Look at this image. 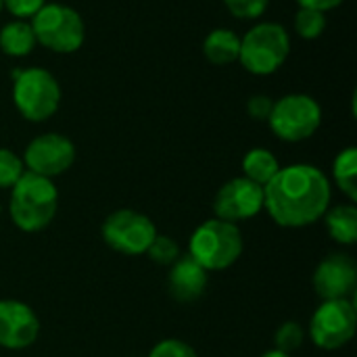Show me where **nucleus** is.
Returning <instances> with one entry per match:
<instances>
[{"mask_svg": "<svg viewBox=\"0 0 357 357\" xmlns=\"http://www.w3.org/2000/svg\"><path fill=\"white\" fill-rule=\"evenodd\" d=\"M268 123L280 140L301 142L318 132L322 123V109L307 94H287L274 102Z\"/></svg>", "mask_w": 357, "mask_h": 357, "instance_id": "nucleus-7", "label": "nucleus"}, {"mask_svg": "<svg viewBox=\"0 0 357 357\" xmlns=\"http://www.w3.org/2000/svg\"><path fill=\"white\" fill-rule=\"evenodd\" d=\"M301 8H314L320 13H326L331 8H337L339 4H343L345 0H297Z\"/></svg>", "mask_w": 357, "mask_h": 357, "instance_id": "nucleus-28", "label": "nucleus"}, {"mask_svg": "<svg viewBox=\"0 0 357 357\" xmlns=\"http://www.w3.org/2000/svg\"><path fill=\"white\" fill-rule=\"evenodd\" d=\"M280 169L276 155L268 149H251L243 159V174L251 182L266 186Z\"/></svg>", "mask_w": 357, "mask_h": 357, "instance_id": "nucleus-18", "label": "nucleus"}, {"mask_svg": "<svg viewBox=\"0 0 357 357\" xmlns=\"http://www.w3.org/2000/svg\"><path fill=\"white\" fill-rule=\"evenodd\" d=\"M357 328V310L354 299L322 301L310 320V339L324 351L345 347Z\"/></svg>", "mask_w": 357, "mask_h": 357, "instance_id": "nucleus-8", "label": "nucleus"}, {"mask_svg": "<svg viewBox=\"0 0 357 357\" xmlns=\"http://www.w3.org/2000/svg\"><path fill=\"white\" fill-rule=\"evenodd\" d=\"M2 4L17 19H27L33 17L46 4V0H2Z\"/></svg>", "mask_w": 357, "mask_h": 357, "instance_id": "nucleus-27", "label": "nucleus"}, {"mask_svg": "<svg viewBox=\"0 0 357 357\" xmlns=\"http://www.w3.org/2000/svg\"><path fill=\"white\" fill-rule=\"evenodd\" d=\"M236 19H257L266 13L270 0H224Z\"/></svg>", "mask_w": 357, "mask_h": 357, "instance_id": "nucleus-24", "label": "nucleus"}, {"mask_svg": "<svg viewBox=\"0 0 357 357\" xmlns=\"http://www.w3.org/2000/svg\"><path fill=\"white\" fill-rule=\"evenodd\" d=\"M13 102L27 121H46L61 105V86L46 69H19L15 71Z\"/></svg>", "mask_w": 357, "mask_h": 357, "instance_id": "nucleus-6", "label": "nucleus"}, {"mask_svg": "<svg viewBox=\"0 0 357 357\" xmlns=\"http://www.w3.org/2000/svg\"><path fill=\"white\" fill-rule=\"evenodd\" d=\"M33 29L27 21H10L0 29V50L8 56H27L36 46Z\"/></svg>", "mask_w": 357, "mask_h": 357, "instance_id": "nucleus-17", "label": "nucleus"}, {"mask_svg": "<svg viewBox=\"0 0 357 357\" xmlns=\"http://www.w3.org/2000/svg\"><path fill=\"white\" fill-rule=\"evenodd\" d=\"M149 357H197V351L180 339H163L151 349Z\"/></svg>", "mask_w": 357, "mask_h": 357, "instance_id": "nucleus-25", "label": "nucleus"}, {"mask_svg": "<svg viewBox=\"0 0 357 357\" xmlns=\"http://www.w3.org/2000/svg\"><path fill=\"white\" fill-rule=\"evenodd\" d=\"M272 109H274V100L266 94H255L247 102V113L255 121H268Z\"/></svg>", "mask_w": 357, "mask_h": 357, "instance_id": "nucleus-26", "label": "nucleus"}, {"mask_svg": "<svg viewBox=\"0 0 357 357\" xmlns=\"http://www.w3.org/2000/svg\"><path fill=\"white\" fill-rule=\"evenodd\" d=\"M333 176L343 195L354 203L357 201V149L347 146L341 151L333 163Z\"/></svg>", "mask_w": 357, "mask_h": 357, "instance_id": "nucleus-19", "label": "nucleus"}, {"mask_svg": "<svg viewBox=\"0 0 357 357\" xmlns=\"http://www.w3.org/2000/svg\"><path fill=\"white\" fill-rule=\"evenodd\" d=\"M303 341H305V328L299 322H293V320L282 322L274 333V345H276L274 349H278L282 354H289V356L293 351H297L303 345Z\"/></svg>", "mask_w": 357, "mask_h": 357, "instance_id": "nucleus-20", "label": "nucleus"}, {"mask_svg": "<svg viewBox=\"0 0 357 357\" xmlns=\"http://www.w3.org/2000/svg\"><path fill=\"white\" fill-rule=\"evenodd\" d=\"M314 291L322 301L351 299L357 287V266L347 253H333L324 257L312 278Z\"/></svg>", "mask_w": 357, "mask_h": 357, "instance_id": "nucleus-13", "label": "nucleus"}, {"mask_svg": "<svg viewBox=\"0 0 357 357\" xmlns=\"http://www.w3.org/2000/svg\"><path fill=\"white\" fill-rule=\"evenodd\" d=\"M29 25L33 29L36 42L59 54H71L79 50L86 40L84 19L75 8L65 4H44L31 17Z\"/></svg>", "mask_w": 357, "mask_h": 357, "instance_id": "nucleus-4", "label": "nucleus"}, {"mask_svg": "<svg viewBox=\"0 0 357 357\" xmlns=\"http://www.w3.org/2000/svg\"><path fill=\"white\" fill-rule=\"evenodd\" d=\"M146 255H149V259L151 261H155V264H159V266H172L182 253H180V247H178V243L172 238V236H165V234H157L155 238H153V243L149 245V249H146Z\"/></svg>", "mask_w": 357, "mask_h": 357, "instance_id": "nucleus-22", "label": "nucleus"}, {"mask_svg": "<svg viewBox=\"0 0 357 357\" xmlns=\"http://www.w3.org/2000/svg\"><path fill=\"white\" fill-rule=\"evenodd\" d=\"M264 211V186L245 176L228 180L213 197V213L224 222H243Z\"/></svg>", "mask_w": 357, "mask_h": 357, "instance_id": "nucleus-10", "label": "nucleus"}, {"mask_svg": "<svg viewBox=\"0 0 357 357\" xmlns=\"http://www.w3.org/2000/svg\"><path fill=\"white\" fill-rule=\"evenodd\" d=\"M324 29H326L324 13L314 10V8H299V13L295 17V31L303 40H316L322 36Z\"/></svg>", "mask_w": 357, "mask_h": 357, "instance_id": "nucleus-21", "label": "nucleus"}, {"mask_svg": "<svg viewBox=\"0 0 357 357\" xmlns=\"http://www.w3.org/2000/svg\"><path fill=\"white\" fill-rule=\"evenodd\" d=\"M241 38L232 29H213L203 42V54L213 65H230L238 61Z\"/></svg>", "mask_w": 357, "mask_h": 357, "instance_id": "nucleus-16", "label": "nucleus"}, {"mask_svg": "<svg viewBox=\"0 0 357 357\" xmlns=\"http://www.w3.org/2000/svg\"><path fill=\"white\" fill-rule=\"evenodd\" d=\"M324 224L331 238L339 245H356L357 241V207L354 203L328 207L324 213Z\"/></svg>", "mask_w": 357, "mask_h": 357, "instance_id": "nucleus-15", "label": "nucleus"}, {"mask_svg": "<svg viewBox=\"0 0 357 357\" xmlns=\"http://www.w3.org/2000/svg\"><path fill=\"white\" fill-rule=\"evenodd\" d=\"M261 357H291L289 354H282V351H278V349H270V351H266Z\"/></svg>", "mask_w": 357, "mask_h": 357, "instance_id": "nucleus-29", "label": "nucleus"}, {"mask_svg": "<svg viewBox=\"0 0 357 357\" xmlns=\"http://www.w3.org/2000/svg\"><path fill=\"white\" fill-rule=\"evenodd\" d=\"M2 8H4V4H2V0H0V10H2Z\"/></svg>", "mask_w": 357, "mask_h": 357, "instance_id": "nucleus-30", "label": "nucleus"}, {"mask_svg": "<svg viewBox=\"0 0 357 357\" xmlns=\"http://www.w3.org/2000/svg\"><path fill=\"white\" fill-rule=\"evenodd\" d=\"M331 199L333 190L324 172L305 163L280 167L264 186V209L282 228H305L320 222Z\"/></svg>", "mask_w": 357, "mask_h": 357, "instance_id": "nucleus-1", "label": "nucleus"}, {"mask_svg": "<svg viewBox=\"0 0 357 357\" xmlns=\"http://www.w3.org/2000/svg\"><path fill=\"white\" fill-rule=\"evenodd\" d=\"M245 249L243 232L236 224L220 218L205 220L190 236L188 255L207 272H220L234 266Z\"/></svg>", "mask_w": 357, "mask_h": 357, "instance_id": "nucleus-3", "label": "nucleus"}, {"mask_svg": "<svg viewBox=\"0 0 357 357\" xmlns=\"http://www.w3.org/2000/svg\"><path fill=\"white\" fill-rule=\"evenodd\" d=\"M0 213H2V205H0Z\"/></svg>", "mask_w": 357, "mask_h": 357, "instance_id": "nucleus-31", "label": "nucleus"}, {"mask_svg": "<svg viewBox=\"0 0 357 357\" xmlns=\"http://www.w3.org/2000/svg\"><path fill=\"white\" fill-rule=\"evenodd\" d=\"M59 209V190L50 178L23 172L10 188L8 215L21 232H40L48 228Z\"/></svg>", "mask_w": 357, "mask_h": 357, "instance_id": "nucleus-2", "label": "nucleus"}, {"mask_svg": "<svg viewBox=\"0 0 357 357\" xmlns=\"http://www.w3.org/2000/svg\"><path fill=\"white\" fill-rule=\"evenodd\" d=\"M23 172V159L8 149H0V188H13Z\"/></svg>", "mask_w": 357, "mask_h": 357, "instance_id": "nucleus-23", "label": "nucleus"}, {"mask_svg": "<svg viewBox=\"0 0 357 357\" xmlns=\"http://www.w3.org/2000/svg\"><path fill=\"white\" fill-rule=\"evenodd\" d=\"M40 337V318L19 299H0V347L21 351Z\"/></svg>", "mask_w": 357, "mask_h": 357, "instance_id": "nucleus-12", "label": "nucleus"}, {"mask_svg": "<svg viewBox=\"0 0 357 357\" xmlns=\"http://www.w3.org/2000/svg\"><path fill=\"white\" fill-rule=\"evenodd\" d=\"M291 52V40L280 23H259L241 38L238 61L253 75L278 71Z\"/></svg>", "mask_w": 357, "mask_h": 357, "instance_id": "nucleus-5", "label": "nucleus"}, {"mask_svg": "<svg viewBox=\"0 0 357 357\" xmlns=\"http://www.w3.org/2000/svg\"><path fill=\"white\" fill-rule=\"evenodd\" d=\"M73 161L75 146L63 134H40L27 144L23 153V165L27 167V172L50 180L65 174L73 165Z\"/></svg>", "mask_w": 357, "mask_h": 357, "instance_id": "nucleus-11", "label": "nucleus"}, {"mask_svg": "<svg viewBox=\"0 0 357 357\" xmlns=\"http://www.w3.org/2000/svg\"><path fill=\"white\" fill-rule=\"evenodd\" d=\"M157 234L153 220L136 209H117L109 213L100 226V236L107 247L128 257L146 253Z\"/></svg>", "mask_w": 357, "mask_h": 357, "instance_id": "nucleus-9", "label": "nucleus"}, {"mask_svg": "<svg viewBox=\"0 0 357 357\" xmlns=\"http://www.w3.org/2000/svg\"><path fill=\"white\" fill-rule=\"evenodd\" d=\"M209 282V272L190 255H180L167 272V291L178 303H192L203 297Z\"/></svg>", "mask_w": 357, "mask_h": 357, "instance_id": "nucleus-14", "label": "nucleus"}]
</instances>
